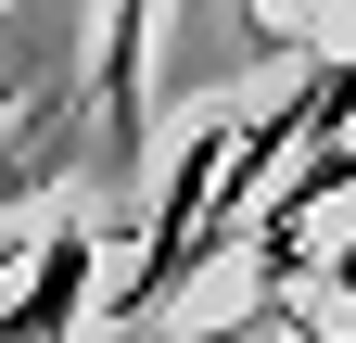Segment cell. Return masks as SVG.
<instances>
[{
	"label": "cell",
	"instance_id": "obj_1",
	"mask_svg": "<svg viewBox=\"0 0 356 343\" xmlns=\"http://www.w3.org/2000/svg\"><path fill=\"white\" fill-rule=\"evenodd\" d=\"M89 127H102L115 178L153 165V0H102V38H89Z\"/></svg>",
	"mask_w": 356,
	"mask_h": 343
},
{
	"label": "cell",
	"instance_id": "obj_6",
	"mask_svg": "<svg viewBox=\"0 0 356 343\" xmlns=\"http://www.w3.org/2000/svg\"><path fill=\"white\" fill-rule=\"evenodd\" d=\"M0 13H13V0H0Z\"/></svg>",
	"mask_w": 356,
	"mask_h": 343
},
{
	"label": "cell",
	"instance_id": "obj_3",
	"mask_svg": "<svg viewBox=\"0 0 356 343\" xmlns=\"http://www.w3.org/2000/svg\"><path fill=\"white\" fill-rule=\"evenodd\" d=\"M76 165V115L64 102H26V115H0V217H13V203H38Z\"/></svg>",
	"mask_w": 356,
	"mask_h": 343
},
{
	"label": "cell",
	"instance_id": "obj_2",
	"mask_svg": "<svg viewBox=\"0 0 356 343\" xmlns=\"http://www.w3.org/2000/svg\"><path fill=\"white\" fill-rule=\"evenodd\" d=\"M76 318H89V229H51L38 267H26V292L0 306V343H64Z\"/></svg>",
	"mask_w": 356,
	"mask_h": 343
},
{
	"label": "cell",
	"instance_id": "obj_4",
	"mask_svg": "<svg viewBox=\"0 0 356 343\" xmlns=\"http://www.w3.org/2000/svg\"><path fill=\"white\" fill-rule=\"evenodd\" d=\"M127 343H153V331H127ZM165 343H356V331H318L293 292H254V306H229L216 331H165Z\"/></svg>",
	"mask_w": 356,
	"mask_h": 343
},
{
	"label": "cell",
	"instance_id": "obj_5",
	"mask_svg": "<svg viewBox=\"0 0 356 343\" xmlns=\"http://www.w3.org/2000/svg\"><path fill=\"white\" fill-rule=\"evenodd\" d=\"M318 280H331V292H356V229H331V254H318Z\"/></svg>",
	"mask_w": 356,
	"mask_h": 343
}]
</instances>
